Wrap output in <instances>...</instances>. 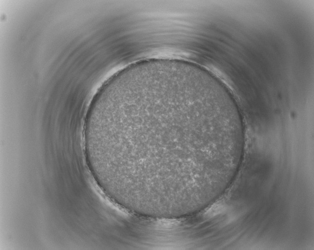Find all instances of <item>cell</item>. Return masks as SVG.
<instances>
[{
    "instance_id": "1",
    "label": "cell",
    "mask_w": 314,
    "mask_h": 250,
    "mask_svg": "<svg viewBox=\"0 0 314 250\" xmlns=\"http://www.w3.org/2000/svg\"><path fill=\"white\" fill-rule=\"evenodd\" d=\"M241 124L204 77L163 65L113 80L95 96L86 120L114 198L156 212L199 200L204 182L222 176Z\"/></svg>"
}]
</instances>
